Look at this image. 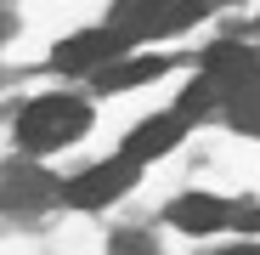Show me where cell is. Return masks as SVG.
<instances>
[{"mask_svg": "<svg viewBox=\"0 0 260 255\" xmlns=\"http://www.w3.org/2000/svg\"><path fill=\"white\" fill-rule=\"evenodd\" d=\"M85 125H91V108H85L79 97H40L17 119V142L28 153H51V148H68Z\"/></svg>", "mask_w": 260, "mask_h": 255, "instance_id": "6da1fadb", "label": "cell"}, {"mask_svg": "<svg viewBox=\"0 0 260 255\" xmlns=\"http://www.w3.org/2000/svg\"><path fill=\"white\" fill-rule=\"evenodd\" d=\"M130 182H136V159L119 153V159H108V164H91L85 176H74V182H68V199H74L79 210H96V204L119 199Z\"/></svg>", "mask_w": 260, "mask_h": 255, "instance_id": "7a4b0ae2", "label": "cell"}, {"mask_svg": "<svg viewBox=\"0 0 260 255\" xmlns=\"http://www.w3.org/2000/svg\"><path fill=\"white\" fill-rule=\"evenodd\" d=\"M204 79H209L215 97H243L249 85L260 79V57L249 46H215L204 57Z\"/></svg>", "mask_w": 260, "mask_h": 255, "instance_id": "3957f363", "label": "cell"}, {"mask_svg": "<svg viewBox=\"0 0 260 255\" xmlns=\"http://www.w3.org/2000/svg\"><path fill=\"white\" fill-rule=\"evenodd\" d=\"M130 46V40L119 34V29H91V34H74V40H62L57 46V68H68V74H85V68H102L108 57H119Z\"/></svg>", "mask_w": 260, "mask_h": 255, "instance_id": "277c9868", "label": "cell"}, {"mask_svg": "<svg viewBox=\"0 0 260 255\" xmlns=\"http://www.w3.org/2000/svg\"><path fill=\"white\" fill-rule=\"evenodd\" d=\"M181 125H187V114H164V119H147V125H136V131H130L124 153L136 159V164H142V159H158V153H170V148H176Z\"/></svg>", "mask_w": 260, "mask_h": 255, "instance_id": "5b68a950", "label": "cell"}, {"mask_svg": "<svg viewBox=\"0 0 260 255\" xmlns=\"http://www.w3.org/2000/svg\"><path fill=\"white\" fill-rule=\"evenodd\" d=\"M226 216L232 210L221 199H204V193H187V199L170 204V221H176L181 233H215V227H226Z\"/></svg>", "mask_w": 260, "mask_h": 255, "instance_id": "8992f818", "label": "cell"}, {"mask_svg": "<svg viewBox=\"0 0 260 255\" xmlns=\"http://www.w3.org/2000/svg\"><path fill=\"white\" fill-rule=\"evenodd\" d=\"M158 74H164L158 57H136V63H113V68H102V85H108V91H124V85H142V79H158Z\"/></svg>", "mask_w": 260, "mask_h": 255, "instance_id": "52a82bcc", "label": "cell"}, {"mask_svg": "<svg viewBox=\"0 0 260 255\" xmlns=\"http://www.w3.org/2000/svg\"><path fill=\"white\" fill-rule=\"evenodd\" d=\"M238 131H249V136H260V91H243L238 102H232V114H226Z\"/></svg>", "mask_w": 260, "mask_h": 255, "instance_id": "ba28073f", "label": "cell"}, {"mask_svg": "<svg viewBox=\"0 0 260 255\" xmlns=\"http://www.w3.org/2000/svg\"><path fill=\"white\" fill-rule=\"evenodd\" d=\"M221 255H260V244H238V249H221Z\"/></svg>", "mask_w": 260, "mask_h": 255, "instance_id": "9c48e42d", "label": "cell"}]
</instances>
